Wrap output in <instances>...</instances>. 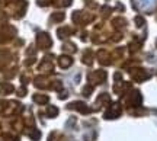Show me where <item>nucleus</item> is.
<instances>
[{
  "instance_id": "nucleus-1",
  "label": "nucleus",
  "mask_w": 157,
  "mask_h": 141,
  "mask_svg": "<svg viewBox=\"0 0 157 141\" xmlns=\"http://www.w3.org/2000/svg\"><path fill=\"white\" fill-rule=\"evenodd\" d=\"M135 9L140 12H144V13H150L156 9L157 0H132Z\"/></svg>"
}]
</instances>
